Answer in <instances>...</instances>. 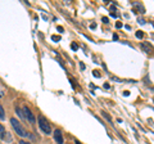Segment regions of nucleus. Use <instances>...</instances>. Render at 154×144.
<instances>
[{
  "label": "nucleus",
  "mask_w": 154,
  "mask_h": 144,
  "mask_svg": "<svg viewBox=\"0 0 154 144\" xmlns=\"http://www.w3.org/2000/svg\"><path fill=\"white\" fill-rule=\"evenodd\" d=\"M11 124H12L13 129L16 130V133L18 134L19 136H26V130L23 129V126H22V125L17 121L16 118H12V120H11Z\"/></svg>",
  "instance_id": "f257e3e1"
},
{
  "label": "nucleus",
  "mask_w": 154,
  "mask_h": 144,
  "mask_svg": "<svg viewBox=\"0 0 154 144\" xmlns=\"http://www.w3.org/2000/svg\"><path fill=\"white\" fill-rule=\"evenodd\" d=\"M38 126H40L41 130L44 133H46V134H49L51 131L50 125H49V122L46 121V118L44 116H38Z\"/></svg>",
  "instance_id": "f03ea898"
},
{
  "label": "nucleus",
  "mask_w": 154,
  "mask_h": 144,
  "mask_svg": "<svg viewBox=\"0 0 154 144\" xmlns=\"http://www.w3.org/2000/svg\"><path fill=\"white\" fill-rule=\"evenodd\" d=\"M22 113H23V116H25V118H27L30 122H35V116L32 114V112L28 109L27 107H23V111H22Z\"/></svg>",
  "instance_id": "7ed1b4c3"
},
{
  "label": "nucleus",
  "mask_w": 154,
  "mask_h": 144,
  "mask_svg": "<svg viewBox=\"0 0 154 144\" xmlns=\"http://www.w3.org/2000/svg\"><path fill=\"white\" fill-rule=\"evenodd\" d=\"M54 139L58 144H63V136H62L60 130H55L54 131Z\"/></svg>",
  "instance_id": "20e7f679"
},
{
  "label": "nucleus",
  "mask_w": 154,
  "mask_h": 144,
  "mask_svg": "<svg viewBox=\"0 0 154 144\" xmlns=\"http://www.w3.org/2000/svg\"><path fill=\"white\" fill-rule=\"evenodd\" d=\"M0 139H5V130H4L3 125H0Z\"/></svg>",
  "instance_id": "39448f33"
},
{
  "label": "nucleus",
  "mask_w": 154,
  "mask_h": 144,
  "mask_svg": "<svg viewBox=\"0 0 154 144\" xmlns=\"http://www.w3.org/2000/svg\"><path fill=\"white\" fill-rule=\"evenodd\" d=\"M0 120H5V113H4V109H3V105H0Z\"/></svg>",
  "instance_id": "423d86ee"
},
{
  "label": "nucleus",
  "mask_w": 154,
  "mask_h": 144,
  "mask_svg": "<svg viewBox=\"0 0 154 144\" xmlns=\"http://www.w3.org/2000/svg\"><path fill=\"white\" fill-rule=\"evenodd\" d=\"M51 40H53V41H59V40H60V36L53 35V36H51Z\"/></svg>",
  "instance_id": "0eeeda50"
},
{
  "label": "nucleus",
  "mask_w": 154,
  "mask_h": 144,
  "mask_svg": "<svg viewBox=\"0 0 154 144\" xmlns=\"http://www.w3.org/2000/svg\"><path fill=\"white\" fill-rule=\"evenodd\" d=\"M16 111H17V113H18V116H19V117H21V118H25V116H23V113H22V111H21V109H19V108H17Z\"/></svg>",
  "instance_id": "6e6552de"
},
{
  "label": "nucleus",
  "mask_w": 154,
  "mask_h": 144,
  "mask_svg": "<svg viewBox=\"0 0 154 144\" xmlns=\"http://www.w3.org/2000/svg\"><path fill=\"white\" fill-rule=\"evenodd\" d=\"M144 36V33H143V31H137L136 32V37H139V39H141V37Z\"/></svg>",
  "instance_id": "1a4fd4ad"
},
{
  "label": "nucleus",
  "mask_w": 154,
  "mask_h": 144,
  "mask_svg": "<svg viewBox=\"0 0 154 144\" xmlns=\"http://www.w3.org/2000/svg\"><path fill=\"white\" fill-rule=\"evenodd\" d=\"M102 114H103V116H104L105 118H107V120H108V121H112V118H110V116H109V114H107V113H105V112H102Z\"/></svg>",
  "instance_id": "9d476101"
},
{
  "label": "nucleus",
  "mask_w": 154,
  "mask_h": 144,
  "mask_svg": "<svg viewBox=\"0 0 154 144\" xmlns=\"http://www.w3.org/2000/svg\"><path fill=\"white\" fill-rule=\"evenodd\" d=\"M93 74H94L95 77H100V72H99V71H94Z\"/></svg>",
  "instance_id": "9b49d317"
},
{
  "label": "nucleus",
  "mask_w": 154,
  "mask_h": 144,
  "mask_svg": "<svg viewBox=\"0 0 154 144\" xmlns=\"http://www.w3.org/2000/svg\"><path fill=\"white\" fill-rule=\"evenodd\" d=\"M71 48H72V49H73V50H77V49H79V45H76V44H72V45H71Z\"/></svg>",
  "instance_id": "f8f14e48"
},
{
  "label": "nucleus",
  "mask_w": 154,
  "mask_h": 144,
  "mask_svg": "<svg viewBox=\"0 0 154 144\" xmlns=\"http://www.w3.org/2000/svg\"><path fill=\"white\" fill-rule=\"evenodd\" d=\"M116 27H117V28H121V27H122V23H121V22H117V23H116Z\"/></svg>",
  "instance_id": "ddd939ff"
},
{
  "label": "nucleus",
  "mask_w": 154,
  "mask_h": 144,
  "mask_svg": "<svg viewBox=\"0 0 154 144\" xmlns=\"http://www.w3.org/2000/svg\"><path fill=\"white\" fill-rule=\"evenodd\" d=\"M19 144H30V143H27V142H25V140H21V142H19Z\"/></svg>",
  "instance_id": "4468645a"
},
{
  "label": "nucleus",
  "mask_w": 154,
  "mask_h": 144,
  "mask_svg": "<svg viewBox=\"0 0 154 144\" xmlns=\"http://www.w3.org/2000/svg\"><path fill=\"white\" fill-rule=\"evenodd\" d=\"M103 22H104V23H108V18L104 17V18H103Z\"/></svg>",
  "instance_id": "2eb2a0df"
},
{
  "label": "nucleus",
  "mask_w": 154,
  "mask_h": 144,
  "mask_svg": "<svg viewBox=\"0 0 154 144\" xmlns=\"http://www.w3.org/2000/svg\"><path fill=\"white\" fill-rule=\"evenodd\" d=\"M3 94H4V93L2 92V90H0V98H2V97H3Z\"/></svg>",
  "instance_id": "dca6fc26"
},
{
  "label": "nucleus",
  "mask_w": 154,
  "mask_h": 144,
  "mask_svg": "<svg viewBox=\"0 0 154 144\" xmlns=\"http://www.w3.org/2000/svg\"><path fill=\"white\" fill-rule=\"evenodd\" d=\"M76 144H81V143H80V142H77V140H76Z\"/></svg>",
  "instance_id": "f3484780"
}]
</instances>
